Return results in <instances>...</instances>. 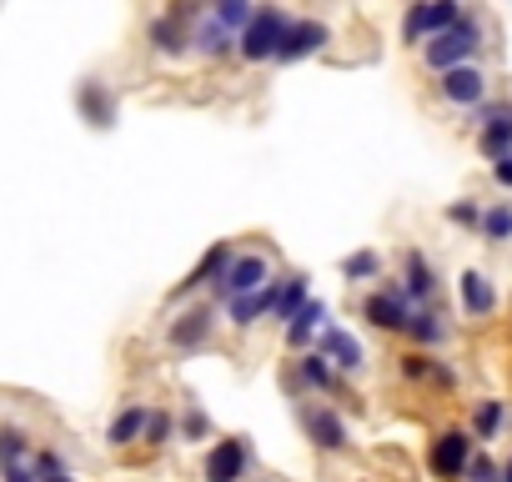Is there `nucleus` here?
Segmentation results:
<instances>
[{"instance_id":"c9c22d12","label":"nucleus","mask_w":512,"mask_h":482,"mask_svg":"<svg viewBox=\"0 0 512 482\" xmlns=\"http://www.w3.org/2000/svg\"><path fill=\"white\" fill-rule=\"evenodd\" d=\"M492 181H497V186H502V191H512V151H507V156H497V161H492Z\"/></svg>"},{"instance_id":"dca6fc26","label":"nucleus","mask_w":512,"mask_h":482,"mask_svg":"<svg viewBox=\"0 0 512 482\" xmlns=\"http://www.w3.org/2000/svg\"><path fill=\"white\" fill-rule=\"evenodd\" d=\"M231 51H236V36H231V31H226V26H221V21L211 16V6H206V11H201V16L191 21V56H206V61H226Z\"/></svg>"},{"instance_id":"423d86ee","label":"nucleus","mask_w":512,"mask_h":482,"mask_svg":"<svg viewBox=\"0 0 512 482\" xmlns=\"http://www.w3.org/2000/svg\"><path fill=\"white\" fill-rule=\"evenodd\" d=\"M477 437L467 432V427H442L432 442H427V467H432V477H442V482H462L467 477V462H472V447Z\"/></svg>"},{"instance_id":"f704fd0d","label":"nucleus","mask_w":512,"mask_h":482,"mask_svg":"<svg viewBox=\"0 0 512 482\" xmlns=\"http://www.w3.org/2000/svg\"><path fill=\"white\" fill-rule=\"evenodd\" d=\"M432 387H442V392H452V387H457V372H452L442 357H432Z\"/></svg>"},{"instance_id":"5701e85b","label":"nucleus","mask_w":512,"mask_h":482,"mask_svg":"<svg viewBox=\"0 0 512 482\" xmlns=\"http://www.w3.org/2000/svg\"><path fill=\"white\" fill-rule=\"evenodd\" d=\"M502 427H507V402H502V397H482V402H472V427H467V432H472L477 442H492Z\"/></svg>"},{"instance_id":"6e6552de","label":"nucleus","mask_w":512,"mask_h":482,"mask_svg":"<svg viewBox=\"0 0 512 482\" xmlns=\"http://www.w3.org/2000/svg\"><path fill=\"white\" fill-rule=\"evenodd\" d=\"M246 472H251V442L241 432L206 447V462H201V477L206 482H241Z\"/></svg>"},{"instance_id":"20e7f679","label":"nucleus","mask_w":512,"mask_h":482,"mask_svg":"<svg viewBox=\"0 0 512 482\" xmlns=\"http://www.w3.org/2000/svg\"><path fill=\"white\" fill-rule=\"evenodd\" d=\"M462 21V0H412L402 16V46L422 51L432 36H447Z\"/></svg>"},{"instance_id":"2eb2a0df","label":"nucleus","mask_w":512,"mask_h":482,"mask_svg":"<svg viewBox=\"0 0 512 482\" xmlns=\"http://www.w3.org/2000/svg\"><path fill=\"white\" fill-rule=\"evenodd\" d=\"M402 297L412 302V307H432V297H437V272H432V262L417 252V247H407L402 252Z\"/></svg>"},{"instance_id":"4be33fe9","label":"nucleus","mask_w":512,"mask_h":482,"mask_svg":"<svg viewBox=\"0 0 512 482\" xmlns=\"http://www.w3.org/2000/svg\"><path fill=\"white\" fill-rule=\"evenodd\" d=\"M146 417H151L146 402H126V407L106 422V442H111V447H131V442H141V437H146Z\"/></svg>"},{"instance_id":"9b49d317","label":"nucleus","mask_w":512,"mask_h":482,"mask_svg":"<svg viewBox=\"0 0 512 482\" xmlns=\"http://www.w3.org/2000/svg\"><path fill=\"white\" fill-rule=\"evenodd\" d=\"M407 317H412V302L402 297L397 282H387L382 292H372L362 302V322H372L377 332H407Z\"/></svg>"},{"instance_id":"39448f33","label":"nucleus","mask_w":512,"mask_h":482,"mask_svg":"<svg viewBox=\"0 0 512 482\" xmlns=\"http://www.w3.org/2000/svg\"><path fill=\"white\" fill-rule=\"evenodd\" d=\"M297 422H302L307 442H312L317 452H327V457H342V452L352 447V432H347L342 412L327 407V402H317V397H302V402H297Z\"/></svg>"},{"instance_id":"bb28decb","label":"nucleus","mask_w":512,"mask_h":482,"mask_svg":"<svg viewBox=\"0 0 512 482\" xmlns=\"http://www.w3.org/2000/svg\"><path fill=\"white\" fill-rule=\"evenodd\" d=\"M31 437L11 422H0V467H16V462H31Z\"/></svg>"},{"instance_id":"2f4dec72","label":"nucleus","mask_w":512,"mask_h":482,"mask_svg":"<svg viewBox=\"0 0 512 482\" xmlns=\"http://www.w3.org/2000/svg\"><path fill=\"white\" fill-rule=\"evenodd\" d=\"M176 432H181V442H206L211 437V417L191 402L186 412H181V422H176Z\"/></svg>"},{"instance_id":"7c9ffc66","label":"nucleus","mask_w":512,"mask_h":482,"mask_svg":"<svg viewBox=\"0 0 512 482\" xmlns=\"http://www.w3.org/2000/svg\"><path fill=\"white\" fill-rule=\"evenodd\" d=\"M171 437H176V417H171L166 407H151V417H146V437H141V442H146V447H166Z\"/></svg>"},{"instance_id":"7ed1b4c3","label":"nucleus","mask_w":512,"mask_h":482,"mask_svg":"<svg viewBox=\"0 0 512 482\" xmlns=\"http://www.w3.org/2000/svg\"><path fill=\"white\" fill-rule=\"evenodd\" d=\"M287 31H292V16H287L282 6H256L251 26L236 36V56H241L246 66H267V61H277Z\"/></svg>"},{"instance_id":"473e14b6","label":"nucleus","mask_w":512,"mask_h":482,"mask_svg":"<svg viewBox=\"0 0 512 482\" xmlns=\"http://www.w3.org/2000/svg\"><path fill=\"white\" fill-rule=\"evenodd\" d=\"M397 377H402V382H432V352H407V357H397Z\"/></svg>"},{"instance_id":"aec40b11","label":"nucleus","mask_w":512,"mask_h":482,"mask_svg":"<svg viewBox=\"0 0 512 482\" xmlns=\"http://www.w3.org/2000/svg\"><path fill=\"white\" fill-rule=\"evenodd\" d=\"M322 327H327V302H317V297H312V302H307V307H302L287 327H282V337H287V347L302 357V352H312V347H317Z\"/></svg>"},{"instance_id":"f257e3e1","label":"nucleus","mask_w":512,"mask_h":482,"mask_svg":"<svg viewBox=\"0 0 512 482\" xmlns=\"http://www.w3.org/2000/svg\"><path fill=\"white\" fill-rule=\"evenodd\" d=\"M487 46V26L477 21V16H467L462 11V21L447 31V36H432L427 46H422V61H427V71H457V66H472L477 61V51Z\"/></svg>"},{"instance_id":"a211bd4d","label":"nucleus","mask_w":512,"mask_h":482,"mask_svg":"<svg viewBox=\"0 0 512 482\" xmlns=\"http://www.w3.org/2000/svg\"><path fill=\"white\" fill-rule=\"evenodd\" d=\"M277 297H282V277H272L262 292H251V297H231V302H221L226 307V317H231V327H256L267 312H277Z\"/></svg>"},{"instance_id":"9d476101","label":"nucleus","mask_w":512,"mask_h":482,"mask_svg":"<svg viewBox=\"0 0 512 482\" xmlns=\"http://www.w3.org/2000/svg\"><path fill=\"white\" fill-rule=\"evenodd\" d=\"M437 96L447 106H462V111H477L487 101V71L472 61V66H457V71H442L437 76Z\"/></svg>"},{"instance_id":"1a4fd4ad","label":"nucleus","mask_w":512,"mask_h":482,"mask_svg":"<svg viewBox=\"0 0 512 482\" xmlns=\"http://www.w3.org/2000/svg\"><path fill=\"white\" fill-rule=\"evenodd\" d=\"M211 332H216V307H211V302H196L191 312L171 317V327H166V342H171V352L191 357V352H201V347L211 342Z\"/></svg>"},{"instance_id":"f8f14e48","label":"nucleus","mask_w":512,"mask_h":482,"mask_svg":"<svg viewBox=\"0 0 512 482\" xmlns=\"http://www.w3.org/2000/svg\"><path fill=\"white\" fill-rule=\"evenodd\" d=\"M327 41H332L327 21H292V31H287V41H282V51H277V66H297V61H307V56H322Z\"/></svg>"},{"instance_id":"58836bf2","label":"nucleus","mask_w":512,"mask_h":482,"mask_svg":"<svg viewBox=\"0 0 512 482\" xmlns=\"http://www.w3.org/2000/svg\"><path fill=\"white\" fill-rule=\"evenodd\" d=\"M206 6H211V0H206Z\"/></svg>"},{"instance_id":"f3484780","label":"nucleus","mask_w":512,"mask_h":482,"mask_svg":"<svg viewBox=\"0 0 512 482\" xmlns=\"http://www.w3.org/2000/svg\"><path fill=\"white\" fill-rule=\"evenodd\" d=\"M231 257H236V252H231V241H216V247H211V252H206V257H201V262H196L186 277H181V287H176L171 297L181 302V297H191V292H201V287H216V282L226 277Z\"/></svg>"},{"instance_id":"0eeeda50","label":"nucleus","mask_w":512,"mask_h":482,"mask_svg":"<svg viewBox=\"0 0 512 482\" xmlns=\"http://www.w3.org/2000/svg\"><path fill=\"white\" fill-rule=\"evenodd\" d=\"M267 282H272V262H267L262 252H236V257H231V267H226V277L211 287V297H216V302L251 297V292H262Z\"/></svg>"},{"instance_id":"ddd939ff","label":"nucleus","mask_w":512,"mask_h":482,"mask_svg":"<svg viewBox=\"0 0 512 482\" xmlns=\"http://www.w3.org/2000/svg\"><path fill=\"white\" fill-rule=\"evenodd\" d=\"M317 352L337 367V372H347V377H357L362 367H367V352H362V342L347 332V327H322V337H317Z\"/></svg>"},{"instance_id":"c85d7f7f","label":"nucleus","mask_w":512,"mask_h":482,"mask_svg":"<svg viewBox=\"0 0 512 482\" xmlns=\"http://www.w3.org/2000/svg\"><path fill=\"white\" fill-rule=\"evenodd\" d=\"M342 277H347V282H377V277H382V252H372V247L352 252V257L342 262Z\"/></svg>"},{"instance_id":"4c0bfd02","label":"nucleus","mask_w":512,"mask_h":482,"mask_svg":"<svg viewBox=\"0 0 512 482\" xmlns=\"http://www.w3.org/2000/svg\"><path fill=\"white\" fill-rule=\"evenodd\" d=\"M502 482H512V457H507V462H502Z\"/></svg>"},{"instance_id":"393cba45","label":"nucleus","mask_w":512,"mask_h":482,"mask_svg":"<svg viewBox=\"0 0 512 482\" xmlns=\"http://www.w3.org/2000/svg\"><path fill=\"white\" fill-rule=\"evenodd\" d=\"M482 241H492V247H502V241H512V201H492L482 211Z\"/></svg>"},{"instance_id":"72a5a7b5","label":"nucleus","mask_w":512,"mask_h":482,"mask_svg":"<svg viewBox=\"0 0 512 482\" xmlns=\"http://www.w3.org/2000/svg\"><path fill=\"white\" fill-rule=\"evenodd\" d=\"M467 482H502V462H492V457L477 447L472 462H467Z\"/></svg>"},{"instance_id":"412c9836","label":"nucleus","mask_w":512,"mask_h":482,"mask_svg":"<svg viewBox=\"0 0 512 482\" xmlns=\"http://www.w3.org/2000/svg\"><path fill=\"white\" fill-rule=\"evenodd\" d=\"M407 342H417V352H432V347H442L447 342V322H442V312L437 307H412V317H407V332H402Z\"/></svg>"},{"instance_id":"f03ea898","label":"nucleus","mask_w":512,"mask_h":482,"mask_svg":"<svg viewBox=\"0 0 512 482\" xmlns=\"http://www.w3.org/2000/svg\"><path fill=\"white\" fill-rule=\"evenodd\" d=\"M201 11H206V0H171L161 16H151L146 46H151L156 56H166V61L191 56V21H196Z\"/></svg>"},{"instance_id":"cd10ccee","label":"nucleus","mask_w":512,"mask_h":482,"mask_svg":"<svg viewBox=\"0 0 512 482\" xmlns=\"http://www.w3.org/2000/svg\"><path fill=\"white\" fill-rule=\"evenodd\" d=\"M31 472H36L41 482H76V472L66 467V457L51 452V447H36V452H31Z\"/></svg>"},{"instance_id":"a878e982","label":"nucleus","mask_w":512,"mask_h":482,"mask_svg":"<svg viewBox=\"0 0 512 482\" xmlns=\"http://www.w3.org/2000/svg\"><path fill=\"white\" fill-rule=\"evenodd\" d=\"M211 16H216L231 36H241V31L251 26V16H256V0H211Z\"/></svg>"},{"instance_id":"b1692460","label":"nucleus","mask_w":512,"mask_h":482,"mask_svg":"<svg viewBox=\"0 0 512 482\" xmlns=\"http://www.w3.org/2000/svg\"><path fill=\"white\" fill-rule=\"evenodd\" d=\"M307 302H312V287H307V277H302V272L282 277V297H277V312H272V322H282V327H287V322H292V317H297Z\"/></svg>"},{"instance_id":"6ab92c4d","label":"nucleus","mask_w":512,"mask_h":482,"mask_svg":"<svg viewBox=\"0 0 512 482\" xmlns=\"http://www.w3.org/2000/svg\"><path fill=\"white\" fill-rule=\"evenodd\" d=\"M457 302H462V312H467L472 322H487V317L497 312V292H492V282H487V272H477V267H467V272L457 277Z\"/></svg>"},{"instance_id":"e433bc0d","label":"nucleus","mask_w":512,"mask_h":482,"mask_svg":"<svg viewBox=\"0 0 512 482\" xmlns=\"http://www.w3.org/2000/svg\"><path fill=\"white\" fill-rule=\"evenodd\" d=\"M0 482H41L31 472V462H16V467H0Z\"/></svg>"},{"instance_id":"4468645a","label":"nucleus","mask_w":512,"mask_h":482,"mask_svg":"<svg viewBox=\"0 0 512 482\" xmlns=\"http://www.w3.org/2000/svg\"><path fill=\"white\" fill-rule=\"evenodd\" d=\"M76 111H81L86 126L111 131V126H116V96H111V86L96 81V76H86V81L76 86Z\"/></svg>"},{"instance_id":"c756f323","label":"nucleus","mask_w":512,"mask_h":482,"mask_svg":"<svg viewBox=\"0 0 512 482\" xmlns=\"http://www.w3.org/2000/svg\"><path fill=\"white\" fill-rule=\"evenodd\" d=\"M482 211H487L482 201L462 196V201H447V211H442V216H447V221H452L457 231H482Z\"/></svg>"}]
</instances>
